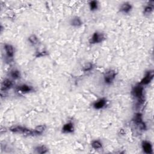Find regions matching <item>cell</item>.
I'll return each mask as SVG.
<instances>
[{
  "instance_id": "4fadbf2b",
  "label": "cell",
  "mask_w": 154,
  "mask_h": 154,
  "mask_svg": "<svg viewBox=\"0 0 154 154\" xmlns=\"http://www.w3.org/2000/svg\"><path fill=\"white\" fill-rule=\"evenodd\" d=\"M154 10V1H150L143 8V14L145 16H149L152 14Z\"/></svg>"
},
{
  "instance_id": "52a82bcc",
  "label": "cell",
  "mask_w": 154,
  "mask_h": 154,
  "mask_svg": "<svg viewBox=\"0 0 154 154\" xmlns=\"http://www.w3.org/2000/svg\"><path fill=\"white\" fill-rule=\"evenodd\" d=\"M108 105V100L105 97H100L93 102L92 107L96 110L103 109Z\"/></svg>"
},
{
  "instance_id": "30bf717a",
  "label": "cell",
  "mask_w": 154,
  "mask_h": 154,
  "mask_svg": "<svg viewBox=\"0 0 154 154\" xmlns=\"http://www.w3.org/2000/svg\"><path fill=\"white\" fill-rule=\"evenodd\" d=\"M75 131V124L72 120L66 122L61 128V132L65 134H72Z\"/></svg>"
},
{
  "instance_id": "ba28073f",
  "label": "cell",
  "mask_w": 154,
  "mask_h": 154,
  "mask_svg": "<svg viewBox=\"0 0 154 154\" xmlns=\"http://www.w3.org/2000/svg\"><path fill=\"white\" fill-rule=\"evenodd\" d=\"M14 81L11 78H5L1 83V91L6 92L14 87Z\"/></svg>"
},
{
  "instance_id": "6da1fadb",
  "label": "cell",
  "mask_w": 154,
  "mask_h": 154,
  "mask_svg": "<svg viewBox=\"0 0 154 154\" xmlns=\"http://www.w3.org/2000/svg\"><path fill=\"white\" fill-rule=\"evenodd\" d=\"M9 131L14 134H22L27 137L35 136L34 129H30L25 126L13 125L9 128Z\"/></svg>"
},
{
  "instance_id": "5bb4252c",
  "label": "cell",
  "mask_w": 154,
  "mask_h": 154,
  "mask_svg": "<svg viewBox=\"0 0 154 154\" xmlns=\"http://www.w3.org/2000/svg\"><path fill=\"white\" fill-rule=\"evenodd\" d=\"M22 74L19 70L17 69H13L9 72V77L13 81L18 80L21 78Z\"/></svg>"
},
{
  "instance_id": "8992f818",
  "label": "cell",
  "mask_w": 154,
  "mask_h": 154,
  "mask_svg": "<svg viewBox=\"0 0 154 154\" xmlns=\"http://www.w3.org/2000/svg\"><path fill=\"white\" fill-rule=\"evenodd\" d=\"M17 93L19 94H28L34 91V88L32 85L28 84H21L16 87L15 88Z\"/></svg>"
},
{
  "instance_id": "d6986e66",
  "label": "cell",
  "mask_w": 154,
  "mask_h": 154,
  "mask_svg": "<svg viewBox=\"0 0 154 154\" xmlns=\"http://www.w3.org/2000/svg\"><path fill=\"white\" fill-rule=\"evenodd\" d=\"M91 146L94 150H100L103 147V144L99 140H94L91 143Z\"/></svg>"
},
{
  "instance_id": "e0dca14e",
  "label": "cell",
  "mask_w": 154,
  "mask_h": 154,
  "mask_svg": "<svg viewBox=\"0 0 154 154\" xmlns=\"http://www.w3.org/2000/svg\"><path fill=\"white\" fill-rule=\"evenodd\" d=\"M28 42L29 45L32 46H35L37 45L39 43V38L38 37L34 34H31L27 38Z\"/></svg>"
},
{
  "instance_id": "7c38bea8",
  "label": "cell",
  "mask_w": 154,
  "mask_h": 154,
  "mask_svg": "<svg viewBox=\"0 0 154 154\" xmlns=\"http://www.w3.org/2000/svg\"><path fill=\"white\" fill-rule=\"evenodd\" d=\"M69 24L73 28H79L83 24V22L81 18L78 16H74L72 17L69 20Z\"/></svg>"
},
{
  "instance_id": "ac0fdd59",
  "label": "cell",
  "mask_w": 154,
  "mask_h": 154,
  "mask_svg": "<svg viewBox=\"0 0 154 154\" xmlns=\"http://www.w3.org/2000/svg\"><path fill=\"white\" fill-rule=\"evenodd\" d=\"M46 126L45 125H37L35 128L34 129L35 136H38L42 135L44 132L46 131Z\"/></svg>"
},
{
  "instance_id": "5b68a950",
  "label": "cell",
  "mask_w": 154,
  "mask_h": 154,
  "mask_svg": "<svg viewBox=\"0 0 154 154\" xmlns=\"http://www.w3.org/2000/svg\"><path fill=\"white\" fill-rule=\"evenodd\" d=\"M154 77V71L152 69L147 70L145 72L144 75L138 82L140 84L142 85L143 86L148 85L153 80Z\"/></svg>"
},
{
  "instance_id": "3957f363",
  "label": "cell",
  "mask_w": 154,
  "mask_h": 154,
  "mask_svg": "<svg viewBox=\"0 0 154 154\" xmlns=\"http://www.w3.org/2000/svg\"><path fill=\"white\" fill-rule=\"evenodd\" d=\"M117 76V72L112 69H107L103 75V81L105 85H110L115 81Z\"/></svg>"
},
{
  "instance_id": "2e32d148",
  "label": "cell",
  "mask_w": 154,
  "mask_h": 154,
  "mask_svg": "<svg viewBox=\"0 0 154 154\" xmlns=\"http://www.w3.org/2000/svg\"><path fill=\"white\" fill-rule=\"evenodd\" d=\"M94 69V65L92 62L85 63L82 67L81 70L84 73H89Z\"/></svg>"
},
{
  "instance_id": "7a4b0ae2",
  "label": "cell",
  "mask_w": 154,
  "mask_h": 154,
  "mask_svg": "<svg viewBox=\"0 0 154 154\" xmlns=\"http://www.w3.org/2000/svg\"><path fill=\"white\" fill-rule=\"evenodd\" d=\"M106 39L105 34L100 31H94L88 40V42L90 45H97L102 43Z\"/></svg>"
},
{
  "instance_id": "9a60e30c",
  "label": "cell",
  "mask_w": 154,
  "mask_h": 154,
  "mask_svg": "<svg viewBox=\"0 0 154 154\" xmlns=\"http://www.w3.org/2000/svg\"><path fill=\"white\" fill-rule=\"evenodd\" d=\"M34 152L38 154H45L48 152L49 149L48 147L43 144L37 145L34 147Z\"/></svg>"
},
{
  "instance_id": "9c48e42d",
  "label": "cell",
  "mask_w": 154,
  "mask_h": 154,
  "mask_svg": "<svg viewBox=\"0 0 154 154\" xmlns=\"http://www.w3.org/2000/svg\"><path fill=\"white\" fill-rule=\"evenodd\" d=\"M133 8L132 4L130 2H123L121 3L119 7V11L120 13L123 14H129Z\"/></svg>"
},
{
  "instance_id": "277c9868",
  "label": "cell",
  "mask_w": 154,
  "mask_h": 154,
  "mask_svg": "<svg viewBox=\"0 0 154 154\" xmlns=\"http://www.w3.org/2000/svg\"><path fill=\"white\" fill-rule=\"evenodd\" d=\"M3 49L5 53V57L7 61L11 62L14 57L15 50L14 46L10 43H4Z\"/></svg>"
},
{
  "instance_id": "44dd1931",
  "label": "cell",
  "mask_w": 154,
  "mask_h": 154,
  "mask_svg": "<svg viewBox=\"0 0 154 154\" xmlns=\"http://www.w3.org/2000/svg\"><path fill=\"white\" fill-rule=\"evenodd\" d=\"M135 125L137 126L138 129L140 131H144L147 129V125L143 120L138 123H137V124H135Z\"/></svg>"
},
{
  "instance_id": "8fae6325",
  "label": "cell",
  "mask_w": 154,
  "mask_h": 154,
  "mask_svg": "<svg viewBox=\"0 0 154 154\" xmlns=\"http://www.w3.org/2000/svg\"><path fill=\"white\" fill-rule=\"evenodd\" d=\"M141 147L143 152L146 154H153V145L149 140H143L141 143Z\"/></svg>"
},
{
  "instance_id": "ffe728a7",
  "label": "cell",
  "mask_w": 154,
  "mask_h": 154,
  "mask_svg": "<svg viewBox=\"0 0 154 154\" xmlns=\"http://www.w3.org/2000/svg\"><path fill=\"white\" fill-rule=\"evenodd\" d=\"M99 2L97 1L93 0V1H90L88 2V7L89 9L91 11H95L98 10L99 8Z\"/></svg>"
},
{
  "instance_id": "7402d4cb",
  "label": "cell",
  "mask_w": 154,
  "mask_h": 154,
  "mask_svg": "<svg viewBox=\"0 0 154 154\" xmlns=\"http://www.w3.org/2000/svg\"><path fill=\"white\" fill-rule=\"evenodd\" d=\"M48 55V52L45 50H42V51H38L35 52V57L36 58H40V57H43Z\"/></svg>"
}]
</instances>
